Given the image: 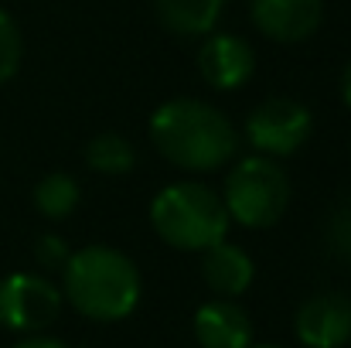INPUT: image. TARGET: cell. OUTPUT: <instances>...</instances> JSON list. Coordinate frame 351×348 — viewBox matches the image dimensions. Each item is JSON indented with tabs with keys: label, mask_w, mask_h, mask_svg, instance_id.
<instances>
[{
	"label": "cell",
	"mask_w": 351,
	"mask_h": 348,
	"mask_svg": "<svg viewBox=\"0 0 351 348\" xmlns=\"http://www.w3.org/2000/svg\"><path fill=\"white\" fill-rule=\"evenodd\" d=\"M328 249L338 259H351V195L338 198L335 209L328 212V226H324Z\"/></svg>",
	"instance_id": "16"
},
{
	"label": "cell",
	"mask_w": 351,
	"mask_h": 348,
	"mask_svg": "<svg viewBox=\"0 0 351 348\" xmlns=\"http://www.w3.org/2000/svg\"><path fill=\"white\" fill-rule=\"evenodd\" d=\"M150 140L164 161L181 171H219L239 150L232 119L219 106L191 96L160 103L150 116Z\"/></svg>",
	"instance_id": "1"
},
{
	"label": "cell",
	"mask_w": 351,
	"mask_h": 348,
	"mask_svg": "<svg viewBox=\"0 0 351 348\" xmlns=\"http://www.w3.org/2000/svg\"><path fill=\"white\" fill-rule=\"evenodd\" d=\"M222 205L242 229H269L290 205V178L273 157H242L226 174Z\"/></svg>",
	"instance_id": "4"
},
{
	"label": "cell",
	"mask_w": 351,
	"mask_h": 348,
	"mask_svg": "<svg viewBox=\"0 0 351 348\" xmlns=\"http://www.w3.org/2000/svg\"><path fill=\"white\" fill-rule=\"evenodd\" d=\"M34 209L45 216V219H65V216H72L75 209H79V198H82V192H79V181L72 178V174H65V171H51V174H45L38 185H34Z\"/></svg>",
	"instance_id": "13"
},
{
	"label": "cell",
	"mask_w": 351,
	"mask_h": 348,
	"mask_svg": "<svg viewBox=\"0 0 351 348\" xmlns=\"http://www.w3.org/2000/svg\"><path fill=\"white\" fill-rule=\"evenodd\" d=\"M24 58V41H21V27L17 21L0 7V82H10L21 69Z\"/></svg>",
	"instance_id": "15"
},
{
	"label": "cell",
	"mask_w": 351,
	"mask_h": 348,
	"mask_svg": "<svg viewBox=\"0 0 351 348\" xmlns=\"http://www.w3.org/2000/svg\"><path fill=\"white\" fill-rule=\"evenodd\" d=\"M86 164L99 174H126L136 164V150L119 133H99L86 143Z\"/></svg>",
	"instance_id": "14"
},
{
	"label": "cell",
	"mask_w": 351,
	"mask_h": 348,
	"mask_svg": "<svg viewBox=\"0 0 351 348\" xmlns=\"http://www.w3.org/2000/svg\"><path fill=\"white\" fill-rule=\"evenodd\" d=\"M69 256H72V249H69V242H65L62 235H55V232L38 235V242H34V259H38V266H45V270H62V266L69 263Z\"/></svg>",
	"instance_id": "17"
},
{
	"label": "cell",
	"mask_w": 351,
	"mask_h": 348,
	"mask_svg": "<svg viewBox=\"0 0 351 348\" xmlns=\"http://www.w3.org/2000/svg\"><path fill=\"white\" fill-rule=\"evenodd\" d=\"M195 338L202 348H249L252 321L235 301H208L195 311Z\"/></svg>",
	"instance_id": "11"
},
{
	"label": "cell",
	"mask_w": 351,
	"mask_h": 348,
	"mask_svg": "<svg viewBox=\"0 0 351 348\" xmlns=\"http://www.w3.org/2000/svg\"><path fill=\"white\" fill-rule=\"evenodd\" d=\"M10 348H69V345L58 342V338H48V335H27V338H21L17 345Z\"/></svg>",
	"instance_id": "18"
},
{
	"label": "cell",
	"mask_w": 351,
	"mask_h": 348,
	"mask_svg": "<svg viewBox=\"0 0 351 348\" xmlns=\"http://www.w3.org/2000/svg\"><path fill=\"white\" fill-rule=\"evenodd\" d=\"M202 277H205L212 294H219L226 301H235V297H242L252 287L256 263H252V256L242 246L222 239V242H215L212 249L202 253Z\"/></svg>",
	"instance_id": "10"
},
{
	"label": "cell",
	"mask_w": 351,
	"mask_h": 348,
	"mask_svg": "<svg viewBox=\"0 0 351 348\" xmlns=\"http://www.w3.org/2000/svg\"><path fill=\"white\" fill-rule=\"evenodd\" d=\"M293 335L304 348H345L351 342V297L341 290L311 294L293 314Z\"/></svg>",
	"instance_id": "7"
},
{
	"label": "cell",
	"mask_w": 351,
	"mask_h": 348,
	"mask_svg": "<svg viewBox=\"0 0 351 348\" xmlns=\"http://www.w3.org/2000/svg\"><path fill=\"white\" fill-rule=\"evenodd\" d=\"M249 348H280V345H249Z\"/></svg>",
	"instance_id": "20"
},
{
	"label": "cell",
	"mask_w": 351,
	"mask_h": 348,
	"mask_svg": "<svg viewBox=\"0 0 351 348\" xmlns=\"http://www.w3.org/2000/svg\"><path fill=\"white\" fill-rule=\"evenodd\" d=\"M150 226L174 249L205 253L229 235L232 222L222 195L198 181H178L150 202Z\"/></svg>",
	"instance_id": "3"
},
{
	"label": "cell",
	"mask_w": 351,
	"mask_h": 348,
	"mask_svg": "<svg viewBox=\"0 0 351 348\" xmlns=\"http://www.w3.org/2000/svg\"><path fill=\"white\" fill-rule=\"evenodd\" d=\"M311 110L287 96H269L245 116V140L263 157H290L311 140Z\"/></svg>",
	"instance_id": "6"
},
{
	"label": "cell",
	"mask_w": 351,
	"mask_h": 348,
	"mask_svg": "<svg viewBox=\"0 0 351 348\" xmlns=\"http://www.w3.org/2000/svg\"><path fill=\"white\" fill-rule=\"evenodd\" d=\"M341 96H345V106L351 110V62H348V69H345V79H341Z\"/></svg>",
	"instance_id": "19"
},
{
	"label": "cell",
	"mask_w": 351,
	"mask_h": 348,
	"mask_svg": "<svg viewBox=\"0 0 351 348\" xmlns=\"http://www.w3.org/2000/svg\"><path fill=\"white\" fill-rule=\"evenodd\" d=\"M249 17L259 34L280 45L307 41L324 21V0H252Z\"/></svg>",
	"instance_id": "8"
},
{
	"label": "cell",
	"mask_w": 351,
	"mask_h": 348,
	"mask_svg": "<svg viewBox=\"0 0 351 348\" xmlns=\"http://www.w3.org/2000/svg\"><path fill=\"white\" fill-rule=\"evenodd\" d=\"M198 72L212 89H242L256 72V51L239 34H205V45L198 51Z\"/></svg>",
	"instance_id": "9"
},
{
	"label": "cell",
	"mask_w": 351,
	"mask_h": 348,
	"mask_svg": "<svg viewBox=\"0 0 351 348\" xmlns=\"http://www.w3.org/2000/svg\"><path fill=\"white\" fill-rule=\"evenodd\" d=\"M62 290L41 273H10L0 280V328L38 335L62 314Z\"/></svg>",
	"instance_id": "5"
},
{
	"label": "cell",
	"mask_w": 351,
	"mask_h": 348,
	"mask_svg": "<svg viewBox=\"0 0 351 348\" xmlns=\"http://www.w3.org/2000/svg\"><path fill=\"white\" fill-rule=\"evenodd\" d=\"M160 24L181 38H205L219 27L226 0H154Z\"/></svg>",
	"instance_id": "12"
},
{
	"label": "cell",
	"mask_w": 351,
	"mask_h": 348,
	"mask_svg": "<svg viewBox=\"0 0 351 348\" xmlns=\"http://www.w3.org/2000/svg\"><path fill=\"white\" fill-rule=\"evenodd\" d=\"M62 297L89 321H123L140 304V270L113 246H82L62 266Z\"/></svg>",
	"instance_id": "2"
}]
</instances>
